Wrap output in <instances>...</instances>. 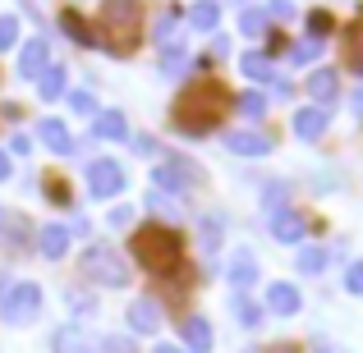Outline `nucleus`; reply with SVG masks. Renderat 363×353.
I'll return each instance as SVG.
<instances>
[{"mask_svg": "<svg viewBox=\"0 0 363 353\" xmlns=\"http://www.w3.org/2000/svg\"><path fill=\"white\" fill-rule=\"evenodd\" d=\"M88 188L97 197H116L120 188H124V170L116 166V161H106V156L92 161V166H88Z\"/></svg>", "mask_w": 363, "mask_h": 353, "instance_id": "6", "label": "nucleus"}, {"mask_svg": "<svg viewBox=\"0 0 363 353\" xmlns=\"http://www.w3.org/2000/svg\"><path fill=\"white\" fill-rule=\"evenodd\" d=\"M129 142H133L138 151H157V142H152V138H133V133H129Z\"/></svg>", "mask_w": 363, "mask_h": 353, "instance_id": "44", "label": "nucleus"}, {"mask_svg": "<svg viewBox=\"0 0 363 353\" xmlns=\"http://www.w3.org/2000/svg\"><path fill=\"white\" fill-rule=\"evenodd\" d=\"M92 133L106 138V142H124V138H129V124H124L120 110H101V115L92 120Z\"/></svg>", "mask_w": 363, "mask_h": 353, "instance_id": "11", "label": "nucleus"}, {"mask_svg": "<svg viewBox=\"0 0 363 353\" xmlns=\"http://www.w3.org/2000/svg\"><path fill=\"white\" fill-rule=\"evenodd\" d=\"M138 0H106L101 5V42L111 46V55H129L138 46Z\"/></svg>", "mask_w": 363, "mask_h": 353, "instance_id": "3", "label": "nucleus"}, {"mask_svg": "<svg viewBox=\"0 0 363 353\" xmlns=\"http://www.w3.org/2000/svg\"><path fill=\"white\" fill-rule=\"evenodd\" d=\"M161 64H166V69H179V64H184V46H166Z\"/></svg>", "mask_w": 363, "mask_h": 353, "instance_id": "38", "label": "nucleus"}, {"mask_svg": "<svg viewBox=\"0 0 363 353\" xmlns=\"http://www.w3.org/2000/svg\"><path fill=\"white\" fill-rule=\"evenodd\" d=\"M350 110H354V120H363V88L354 92V97H350Z\"/></svg>", "mask_w": 363, "mask_h": 353, "instance_id": "43", "label": "nucleus"}, {"mask_svg": "<svg viewBox=\"0 0 363 353\" xmlns=\"http://www.w3.org/2000/svg\"><path fill=\"white\" fill-rule=\"evenodd\" d=\"M0 179H9V156L0 151Z\"/></svg>", "mask_w": 363, "mask_h": 353, "instance_id": "46", "label": "nucleus"}, {"mask_svg": "<svg viewBox=\"0 0 363 353\" xmlns=\"http://www.w3.org/2000/svg\"><path fill=\"white\" fill-rule=\"evenodd\" d=\"M37 308H42V289L37 284H14V289L5 294V321L9 326H23V321H33L37 317Z\"/></svg>", "mask_w": 363, "mask_h": 353, "instance_id": "5", "label": "nucleus"}, {"mask_svg": "<svg viewBox=\"0 0 363 353\" xmlns=\"http://www.w3.org/2000/svg\"><path fill=\"white\" fill-rule=\"evenodd\" d=\"M345 289H350V294H363V262H354V266L345 271Z\"/></svg>", "mask_w": 363, "mask_h": 353, "instance_id": "36", "label": "nucleus"}, {"mask_svg": "<svg viewBox=\"0 0 363 353\" xmlns=\"http://www.w3.org/2000/svg\"><path fill=\"white\" fill-rule=\"evenodd\" d=\"M129 326H133V330H143V335H152V330L161 326V312H157V303H152V299H138V303L129 308Z\"/></svg>", "mask_w": 363, "mask_h": 353, "instance_id": "13", "label": "nucleus"}, {"mask_svg": "<svg viewBox=\"0 0 363 353\" xmlns=\"http://www.w3.org/2000/svg\"><path fill=\"white\" fill-rule=\"evenodd\" d=\"M331 28H336V18H331L327 9H313V14H308V33H313V37H327Z\"/></svg>", "mask_w": 363, "mask_h": 353, "instance_id": "29", "label": "nucleus"}, {"mask_svg": "<svg viewBox=\"0 0 363 353\" xmlns=\"http://www.w3.org/2000/svg\"><path fill=\"white\" fill-rule=\"evenodd\" d=\"M69 303H74V312H79V317H88V312H92V299H83V294H69Z\"/></svg>", "mask_w": 363, "mask_h": 353, "instance_id": "41", "label": "nucleus"}, {"mask_svg": "<svg viewBox=\"0 0 363 353\" xmlns=\"http://www.w3.org/2000/svg\"><path fill=\"white\" fill-rule=\"evenodd\" d=\"M327 262H331L327 248H299V257H294V266H299L303 275H322V271H327Z\"/></svg>", "mask_w": 363, "mask_h": 353, "instance_id": "22", "label": "nucleus"}, {"mask_svg": "<svg viewBox=\"0 0 363 353\" xmlns=\"http://www.w3.org/2000/svg\"><path fill=\"white\" fill-rule=\"evenodd\" d=\"M235 317H240V326H262V308H257L253 299H235Z\"/></svg>", "mask_w": 363, "mask_h": 353, "instance_id": "26", "label": "nucleus"}, {"mask_svg": "<svg viewBox=\"0 0 363 353\" xmlns=\"http://www.w3.org/2000/svg\"><path fill=\"white\" fill-rule=\"evenodd\" d=\"M345 46H350V60H354V69L363 74V18L345 33Z\"/></svg>", "mask_w": 363, "mask_h": 353, "instance_id": "27", "label": "nucleus"}, {"mask_svg": "<svg viewBox=\"0 0 363 353\" xmlns=\"http://www.w3.org/2000/svg\"><path fill=\"white\" fill-rule=\"evenodd\" d=\"M65 248H69L65 225H46V230H42V253H46V257H65Z\"/></svg>", "mask_w": 363, "mask_h": 353, "instance_id": "24", "label": "nucleus"}, {"mask_svg": "<svg viewBox=\"0 0 363 353\" xmlns=\"http://www.w3.org/2000/svg\"><path fill=\"white\" fill-rule=\"evenodd\" d=\"M157 353H184V349H170V345H161V349H157Z\"/></svg>", "mask_w": 363, "mask_h": 353, "instance_id": "47", "label": "nucleus"}, {"mask_svg": "<svg viewBox=\"0 0 363 353\" xmlns=\"http://www.w3.org/2000/svg\"><path fill=\"white\" fill-rule=\"evenodd\" d=\"M240 69L248 74V79H257V83H276L272 60H267V55H257V51H248V55H244V60H240Z\"/></svg>", "mask_w": 363, "mask_h": 353, "instance_id": "19", "label": "nucleus"}, {"mask_svg": "<svg viewBox=\"0 0 363 353\" xmlns=\"http://www.w3.org/2000/svg\"><path fill=\"white\" fill-rule=\"evenodd\" d=\"M267 308L272 312H281V317H290V312H299V289H294V284H272V289H267Z\"/></svg>", "mask_w": 363, "mask_h": 353, "instance_id": "12", "label": "nucleus"}, {"mask_svg": "<svg viewBox=\"0 0 363 353\" xmlns=\"http://www.w3.org/2000/svg\"><path fill=\"white\" fill-rule=\"evenodd\" d=\"M262 28H267L262 9H244V14H240V33L244 37H262Z\"/></svg>", "mask_w": 363, "mask_h": 353, "instance_id": "28", "label": "nucleus"}, {"mask_svg": "<svg viewBox=\"0 0 363 353\" xmlns=\"http://www.w3.org/2000/svg\"><path fill=\"white\" fill-rule=\"evenodd\" d=\"M322 129H327V115H322L318 106H308V110H299V115H294V133H299L303 142L322 138Z\"/></svg>", "mask_w": 363, "mask_h": 353, "instance_id": "15", "label": "nucleus"}, {"mask_svg": "<svg viewBox=\"0 0 363 353\" xmlns=\"http://www.w3.org/2000/svg\"><path fill=\"white\" fill-rule=\"evenodd\" d=\"M46 202L69 207V184H60V179H46Z\"/></svg>", "mask_w": 363, "mask_h": 353, "instance_id": "31", "label": "nucleus"}, {"mask_svg": "<svg viewBox=\"0 0 363 353\" xmlns=\"http://www.w3.org/2000/svg\"><path fill=\"white\" fill-rule=\"evenodd\" d=\"M46 69H51V51H46V42L37 37V42H28L23 51H18V74H23V79H42Z\"/></svg>", "mask_w": 363, "mask_h": 353, "instance_id": "8", "label": "nucleus"}, {"mask_svg": "<svg viewBox=\"0 0 363 353\" xmlns=\"http://www.w3.org/2000/svg\"><path fill=\"white\" fill-rule=\"evenodd\" d=\"M83 271H88V280L111 284V289H124V284H129V271H124L120 253L106 248V243H92L88 253H83Z\"/></svg>", "mask_w": 363, "mask_h": 353, "instance_id": "4", "label": "nucleus"}, {"mask_svg": "<svg viewBox=\"0 0 363 353\" xmlns=\"http://www.w3.org/2000/svg\"><path fill=\"white\" fill-rule=\"evenodd\" d=\"M175 23H179V9H166V18L157 23V37H161L166 46H170V33H175Z\"/></svg>", "mask_w": 363, "mask_h": 353, "instance_id": "34", "label": "nucleus"}, {"mask_svg": "<svg viewBox=\"0 0 363 353\" xmlns=\"http://www.w3.org/2000/svg\"><path fill=\"white\" fill-rule=\"evenodd\" d=\"M69 106L79 110V115H92V97H88V92H74V97H69Z\"/></svg>", "mask_w": 363, "mask_h": 353, "instance_id": "39", "label": "nucleus"}, {"mask_svg": "<svg viewBox=\"0 0 363 353\" xmlns=\"http://www.w3.org/2000/svg\"><path fill=\"white\" fill-rule=\"evenodd\" d=\"M240 110H244V115H262V110H267V101L262 97H257V92H244V97H240Z\"/></svg>", "mask_w": 363, "mask_h": 353, "instance_id": "33", "label": "nucleus"}, {"mask_svg": "<svg viewBox=\"0 0 363 353\" xmlns=\"http://www.w3.org/2000/svg\"><path fill=\"white\" fill-rule=\"evenodd\" d=\"M184 340H189V349H194V353H207V349H212V321L189 317L184 321Z\"/></svg>", "mask_w": 363, "mask_h": 353, "instance_id": "16", "label": "nucleus"}, {"mask_svg": "<svg viewBox=\"0 0 363 353\" xmlns=\"http://www.w3.org/2000/svg\"><path fill=\"white\" fill-rule=\"evenodd\" d=\"M272 234L281 238V243H299V238L308 234V221H303L299 212H276L272 216Z\"/></svg>", "mask_w": 363, "mask_h": 353, "instance_id": "10", "label": "nucleus"}, {"mask_svg": "<svg viewBox=\"0 0 363 353\" xmlns=\"http://www.w3.org/2000/svg\"><path fill=\"white\" fill-rule=\"evenodd\" d=\"M225 147H230L235 156H267V151H272V138L257 133V129H235V133H225Z\"/></svg>", "mask_w": 363, "mask_h": 353, "instance_id": "7", "label": "nucleus"}, {"mask_svg": "<svg viewBox=\"0 0 363 353\" xmlns=\"http://www.w3.org/2000/svg\"><path fill=\"white\" fill-rule=\"evenodd\" d=\"M313 353H336V349H331V345H327V340H322V335H318V340H313Z\"/></svg>", "mask_w": 363, "mask_h": 353, "instance_id": "45", "label": "nucleus"}, {"mask_svg": "<svg viewBox=\"0 0 363 353\" xmlns=\"http://www.w3.org/2000/svg\"><path fill=\"white\" fill-rule=\"evenodd\" d=\"M111 225H133V207H116V212H111Z\"/></svg>", "mask_w": 363, "mask_h": 353, "instance_id": "40", "label": "nucleus"}, {"mask_svg": "<svg viewBox=\"0 0 363 353\" xmlns=\"http://www.w3.org/2000/svg\"><path fill=\"white\" fill-rule=\"evenodd\" d=\"M230 280L240 284V289L257 280V262H253V253H235V257H230Z\"/></svg>", "mask_w": 363, "mask_h": 353, "instance_id": "23", "label": "nucleus"}, {"mask_svg": "<svg viewBox=\"0 0 363 353\" xmlns=\"http://www.w3.org/2000/svg\"><path fill=\"white\" fill-rule=\"evenodd\" d=\"M9 147L23 156V151H33V138H28V133H14V142H9Z\"/></svg>", "mask_w": 363, "mask_h": 353, "instance_id": "42", "label": "nucleus"}, {"mask_svg": "<svg viewBox=\"0 0 363 353\" xmlns=\"http://www.w3.org/2000/svg\"><path fill=\"white\" fill-rule=\"evenodd\" d=\"M157 184H161V188H175V193H179L184 184H203V170L189 166V161H175V166H161V170H157Z\"/></svg>", "mask_w": 363, "mask_h": 353, "instance_id": "9", "label": "nucleus"}, {"mask_svg": "<svg viewBox=\"0 0 363 353\" xmlns=\"http://www.w3.org/2000/svg\"><path fill=\"white\" fill-rule=\"evenodd\" d=\"M14 42H18V18L5 14V18H0V51H9Z\"/></svg>", "mask_w": 363, "mask_h": 353, "instance_id": "30", "label": "nucleus"}, {"mask_svg": "<svg viewBox=\"0 0 363 353\" xmlns=\"http://www.w3.org/2000/svg\"><path fill=\"white\" fill-rule=\"evenodd\" d=\"M336 69H318V74H313V79H308V92H313V101H318V106H327V101L331 97H336Z\"/></svg>", "mask_w": 363, "mask_h": 353, "instance_id": "18", "label": "nucleus"}, {"mask_svg": "<svg viewBox=\"0 0 363 353\" xmlns=\"http://www.w3.org/2000/svg\"><path fill=\"white\" fill-rule=\"evenodd\" d=\"M42 142L51 151H69L74 142H69V129H65V120H42Z\"/></svg>", "mask_w": 363, "mask_h": 353, "instance_id": "20", "label": "nucleus"}, {"mask_svg": "<svg viewBox=\"0 0 363 353\" xmlns=\"http://www.w3.org/2000/svg\"><path fill=\"white\" fill-rule=\"evenodd\" d=\"M55 353H97V349H92V340L79 326H60L55 330Z\"/></svg>", "mask_w": 363, "mask_h": 353, "instance_id": "14", "label": "nucleus"}, {"mask_svg": "<svg viewBox=\"0 0 363 353\" xmlns=\"http://www.w3.org/2000/svg\"><path fill=\"white\" fill-rule=\"evenodd\" d=\"M267 14L281 18V23H290V18H294V5H290V0H272V9H267Z\"/></svg>", "mask_w": 363, "mask_h": 353, "instance_id": "37", "label": "nucleus"}, {"mask_svg": "<svg viewBox=\"0 0 363 353\" xmlns=\"http://www.w3.org/2000/svg\"><path fill=\"white\" fill-rule=\"evenodd\" d=\"M276 353H294V349H276Z\"/></svg>", "mask_w": 363, "mask_h": 353, "instance_id": "48", "label": "nucleus"}, {"mask_svg": "<svg viewBox=\"0 0 363 353\" xmlns=\"http://www.w3.org/2000/svg\"><path fill=\"white\" fill-rule=\"evenodd\" d=\"M65 83H69V74H65V64H51V69L37 79V92H42L46 101H55V97H65Z\"/></svg>", "mask_w": 363, "mask_h": 353, "instance_id": "17", "label": "nucleus"}, {"mask_svg": "<svg viewBox=\"0 0 363 353\" xmlns=\"http://www.w3.org/2000/svg\"><path fill=\"white\" fill-rule=\"evenodd\" d=\"M221 106H225V97H221V88H216V83L184 88V92H179V101H175V124L184 133H203L207 124L221 115Z\"/></svg>", "mask_w": 363, "mask_h": 353, "instance_id": "2", "label": "nucleus"}, {"mask_svg": "<svg viewBox=\"0 0 363 353\" xmlns=\"http://www.w3.org/2000/svg\"><path fill=\"white\" fill-rule=\"evenodd\" d=\"M198 230H203V243H207V248H221V221H212V216H207Z\"/></svg>", "mask_w": 363, "mask_h": 353, "instance_id": "32", "label": "nucleus"}, {"mask_svg": "<svg viewBox=\"0 0 363 353\" xmlns=\"http://www.w3.org/2000/svg\"><path fill=\"white\" fill-rule=\"evenodd\" d=\"M189 23L198 28V33H212L216 23H221V9H216V0H203V5L189 9Z\"/></svg>", "mask_w": 363, "mask_h": 353, "instance_id": "21", "label": "nucleus"}, {"mask_svg": "<svg viewBox=\"0 0 363 353\" xmlns=\"http://www.w3.org/2000/svg\"><path fill=\"white\" fill-rule=\"evenodd\" d=\"M60 28L65 33L74 37V42H83V46H92V33H88V23H83L79 14H74V9H65V18H60Z\"/></svg>", "mask_w": 363, "mask_h": 353, "instance_id": "25", "label": "nucleus"}, {"mask_svg": "<svg viewBox=\"0 0 363 353\" xmlns=\"http://www.w3.org/2000/svg\"><path fill=\"white\" fill-rule=\"evenodd\" d=\"M133 257H138L143 271L166 275L179 262V234L166 230V225H138L133 230Z\"/></svg>", "mask_w": 363, "mask_h": 353, "instance_id": "1", "label": "nucleus"}, {"mask_svg": "<svg viewBox=\"0 0 363 353\" xmlns=\"http://www.w3.org/2000/svg\"><path fill=\"white\" fill-rule=\"evenodd\" d=\"M290 60H294V64H313V60H318V46H313V42H299V46L290 51Z\"/></svg>", "mask_w": 363, "mask_h": 353, "instance_id": "35", "label": "nucleus"}]
</instances>
